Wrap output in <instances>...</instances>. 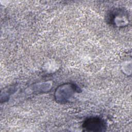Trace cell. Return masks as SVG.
<instances>
[{
    "instance_id": "1",
    "label": "cell",
    "mask_w": 132,
    "mask_h": 132,
    "mask_svg": "<svg viewBox=\"0 0 132 132\" xmlns=\"http://www.w3.org/2000/svg\"><path fill=\"white\" fill-rule=\"evenodd\" d=\"M107 125L103 119L99 117H90L83 122L82 128L85 131H104L106 130Z\"/></svg>"
}]
</instances>
